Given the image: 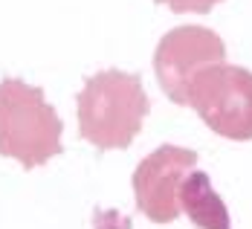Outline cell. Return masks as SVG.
Here are the masks:
<instances>
[{"mask_svg":"<svg viewBox=\"0 0 252 229\" xmlns=\"http://www.w3.org/2000/svg\"><path fill=\"white\" fill-rule=\"evenodd\" d=\"M78 104V133L101 151L130 148L151 110V99L136 73L101 70L84 81Z\"/></svg>","mask_w":252,"mask_h":229,"instance_id":"1","label":"cell"},{"mask_svg":"<svg viewBox=\"0 0 252 229\" xmlns=\"http://www.w3.org/2000/svg\"><path fill=\"white\" fill-rule=\"evenodd\" d=\"M64 122L47 102L41 87L24 78L0 81V157L21 163L24 168L47 165L64 151Z\"/></svg>","mask_w":252,"mask_h":229,"instance_id":"2","label":"cell"},{"mask_svg":"<svg viewBox=\"0 0 252 229\" xmlns=\"http://www.w3.org/2000/svg\"><path fill=\"white\" fill-rule=\"evenodd\" d=\"M186 104L197 110L209 131L232 142L252 139V73L238 64H209L191 78Z\"/></svg>","mask_w":252,"mask_h":229,"instance_id":"3","label":"cell"},{"mask_svg":"<svg viewBox=\"0 0 252 229\" xmlns=\"http://www.w3.org/2000/svg\"><path fill=\"white\" fill-rule=\"evenodd\" d=\"M226 61V44L206 26H177L165 32L154 52V73L162 93L174 104H186L191 78L209 64Z\"/></svg>","mask_w":252,"mask_h":229,"instance_id":"4","label":"cell"},{"mask_svg":"<svg viewBox=\"0 0 252 229\" xmlns=\"http://www.w3.org/2000/svg\"><path fill=\"white\" fill-rule=\"evenodd\" d=\"M197 165V151L180 145H159L133 171L136 209L154 224H171L180 218V186Z\"/></svg>","mask_w":252,"mask_h":229,"instance_id":"5","label":"cell"},{"mask_svg":"<svg viewBox=\"0 0 252 229\" xmlns=\"http://www.w3.org/2000/svg\"><path fill=\"white\" fill-rule=\"evenodd\" d=\"M180 212H186L191 224L200 229H232L226 203L212 189L209 174L197 168H191L180 186Z\"/></svg>","mask_w":252,"mask_h":229,"instance_id":"6","label":"cell"},{"mask_svg":"<svg viewBox=\"0 0 252 229\" xmlns=\"http://www.w3.org/2000/svg\"><path fill=\"white\" fill-rule=\"evenodd\" d=\"M157 3H165L171 12L177 15H183V12H197V15H206V12H212L218 3H223V0H157Z\"/></svg>","mask_w":252,"mask_h":229,"instance_id":"7","label":"cell"}]
</instances>
